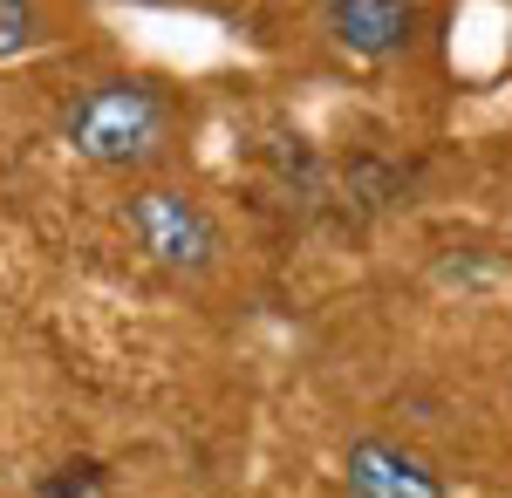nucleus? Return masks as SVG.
Returning a JSON list of instances; mask_svg holds the SVG:
<instances>
[{"mask_svg":"<svg viewBox=\"0 0 512 498\" xmlns=\"http://www.w3.org/2000/svg\"><path fill=\"white\" fill-rule=\"evenodd\" d=\"M62 130H69L76 157L123 171V164H151L164 151L171 110H164V96L151 82H96V89H82L69 103Z\"/></svg>","mask_w":512,"mask_h":498,"instance_id":"f257e3e1","label":"nucleus"},{"mask_svg":"<svg viewBox=\"0 0 512 498\" xmlns=\"http://www.w3.org/2000/svg\"><path fill=\"white\" fill-rule=\"evenodd\" d=\"M130 232H137V246L171 273H205L219 260V226L205 219V205L185 198V192H164V185L130 198Z\"/></svg>","mask_w":512,"mask_h":498,"instance_id":"f03ea898","label":"nucleus"},{"mask_svg":"<svg viewBox=\"0 0 512 498\" xmlns=\"http://www.w3.org/2000/svg\"><path fill=\"white\" fill-rule=\"evenodd\" d=\"M328 35L335 48H349L362 62H383L396 48H410L417 35V0H328Z\"/></svg>","mask_w":512,"mask_h":498,"instance_id":"7ed1b4c3","label":"nucleus"},{"mask_svg":"<svg viewBox=\"0 0 512 498\" xmlns=\"http://www.w3.org/2000/svg\"><path fill=\"white\" fill-rule=\"evenodd\" d=\"M349 492L355 498H444V478L424 458L396 451V444H355L349 451Z\"/></svg>","mask_w":512,"mask_h":498,"instance_id":"20e7f679","label":"nucleus"},{"mask_svg":"<svg viewBox=\"0 0 512 498\" xmlns=\"http://www.w3.org/2000/svg\"><path fill=\"white\" fill-rule=\"evenodd\" d=\"M35 35H41L35 0H0V62L21 55V48H35Z\"/></svg>","mask_w":512,"mask_h":498,"instance_id":"39448f33","label":"nucleus"},{"mask_svg":"<svg viewBox=\"0 0 512 498\" xmlns=\"http://www.w3.org/2000/svg\"><path fill=\"white\" fill-rule=\"evenodd\" d=\"M96 485H103V471L82 458V464H62V478H48V485H41V498H89Z\"/></svg>","mask_w":512,"mask_h":498,"instance_id":"423d86ee","label":"nucleus"}]
</instances>
